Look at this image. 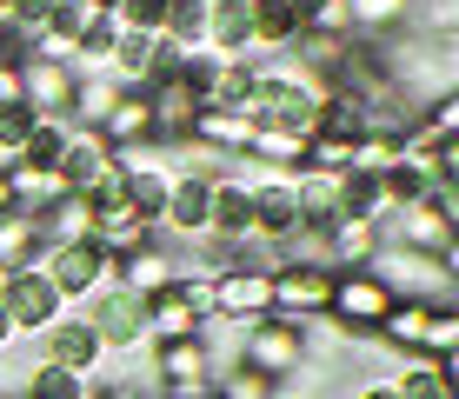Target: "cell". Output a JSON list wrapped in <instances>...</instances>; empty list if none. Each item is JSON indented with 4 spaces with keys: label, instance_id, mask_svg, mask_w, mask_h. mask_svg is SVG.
<instances>
[{
    "label": "cell",
    "instance_id": "cell-35",
    "mask_svg": "<svg viewBox=\"0 0 459 399\" xmlns=\"http://www.w3.org/2000/svg\"><path fill=\"white\" fill-rule=\"evenodd\" d=\"M0 213H13V186H7V173H0Z\"/></svg>",
    "mask_w": 459,
    "mask_h": 399
},
{
    "label": "cell",
    "instance_id": "cell-10",
    "mask_svg": "<svg viewBox=\"0 0 459 399\" xmlns=\"http://www.w3.org/2000/svg\"><path fill=\"white\" fill-rule=\"evenodd\" d=\"M326 299H333V273L326 266H299V260L273 266V313L280 319H320Z\"/></svg>",
    "mask_w": 459,
    "mask_h": 399
},
{
    "label": "cell",
    "instance_id": "cell-4",
    "mask_svg": "<svg viewBox=\"0 0 459 399\" xmlns=\"http://www.w3.org/2000/svg\"><path fill=\"white\" fill-rule=\"evenodd\" d=\"M453 233H459L453 213H439L426 194H420V200H400L386 220H379V239H386V247H400V253H433V260L459 247Z\"/></svg>",
    "mask_w": 459,
    "mask_h": 399
},
{
    "label": "cell",
    "instance_id": "cell-5",
    "mask_svg": "<svg viewBox=\"0 0 459 399\" xmlns=\"http://www.w3.org/2000/svg\"><path fill=\"white\" fill-rule=\"evenodd\" d=\"M207 293H213V313L233 326H260L273 313V273L266 266H220V273H207Z\"/></svg>",
    "mask_w": 459,
    "mask_h": 399
},
{
    "label": "cell",
    "instance_id": "cell-33",
    "mask_svg": "<svg viewBox=\"0 0 459 399\" xmlns=\"http://www.w3.org/2000/svg\"><path fill=\"white\" fill-rule=\"evenodd\" d=\"M0 107H27L21 100V67H13V60H0Z\"/></svg>",
    "mask_w": 459,
    "mask_h": 399
},
{
    "label": "cell",
    "instance_id": "cell-15",
    "mask_svg": "<svg viewBox=\"0 0 459 399\" xmlns=\"http://www.w3.org/2000/svg\"><path fill=\"white\" fill-rule=\"evenodd\" d=\"M207 239H233V247H247V239H253V194H247L240 173H220V180H213Z\"/></svg>",
    "mask_w": 459,
    "mask_h": 399
},
{
    "label": "cell",
    "instance_id": "cell-1",
    "mask_svg": "<svg viewBox=\"0 0 459 399\" xmlns=\"http://www.w3.org/2000/svg\"><path fill=\"white\" fill-rule=\"evenodd\" d=\"M307 360H313V319L266 313L260 326H240V360L233 366H247V373H266L280 386V379H293Z\"/></svg>",
    "mask_w": 459,
    "mask_h": 399
},
{
    "label": "cell",
    "instance_id": "cell-37",
    "mask_svg": "<svg viewBox=\"0 0 459 399\" xmlns=\"http://www.w3.org/2000/svg\"><path fill=\"white\" fill-rule=\"evenodd\" d=\"M0 399H27V393H21V386H13V393H0Z\"/></svg>",
    "mask_w": 459,
    "mask_h": 399
},
{
    "label": "cell",
    "instance_id": "cell-7",
    "mask_svg": "<svg viewBox=\"0 0 459 399\" xmlns=\"http://www.w3.org/2000/svg\"><path fill=\"white\" fill-rule=\"evenodd\" d=\"M81 319L93 326V340H100V353H134L140 340H147V319H140V299L126 293V286H114L107 280L93 299H81Z\"/></svg>",
    "mask_w": 459,
    "mask_h": 399
},
{
    "label": "cell",
    "instance_id": "cell-27",
    "mask_svg": "<svg viewBox=\"0 0 459 399\" xmlns=\"http://www.w3.org/2000/svg\"><path fill=\"white\" fill-rule=\"evenodd\" d=\"M114 27H120V34H147V40H160V27H167V0H114Z\"/></svg>",
    "mask_w": 459,
    "mask_h": 399
},
{
    "label": "cell",
    "instance_id": "cell-24",
    "mask_svg": "<svg viewBox=\"0 0 459 399\" xmlns=\"http://www.w3.org/2000/svg\"><path fill=\"white\" fill-rule=\"evenodd\" d=\"M0 266L21 273V266H40V220L34 213H0Z\"/></svg>",
    "mask_w": 459,
    "mask_h": 399
},
{
    "label": "cell",
    "instance_id": "cell-19",
    "mask_svg": "<svg viewBox=\"0 0 459 399\" xmlns=\"http://www.w3.org/2000/svg\"><path fill=\"white\" fill-rule=\"evenodd\" d=\"M93 134H100L114 153H120V147H147V140H153V107H147V93H120L114 114L93 126Z\"/></svg>",
    "mask_w": 459,
    "mask_h": 399
},
{
    "label": "cell",
    "instance_id": "cell-2",
    "mask_svg": "<svg viewBox=\"0 0 459 399\" xmlns=\"http://www.w3.org/2000/svg\"><path fill=\"white\" fill-rule=\"evenodd\" d=\"M386 313H393V286L373 266H346V273H333V299H326L320 319L333 340H373Z\"/></svg>",
    "mask_w": 459,
    "mask_h": 399
},
{
    "label": "cell",
    "instance_id": "cell-16",
    "mask_svg": "<svg viewBox=\"0 0 459 399\" xmlns=\"http://www.w3.org/2000/svg\"><path fill=\"white\" fill-rule=\"evenodd\" d=\"M320 247H326V266H333V273H346V266H373L379 227H373V220H353V213H333L320 227Z\"/></svg>",
    "mask_w": 459,
    "mask_h": 399
},
{
    "label": "cell",
    "instance_id": "cell-11",
    "mask_svg": "<svg viewBox=\"0 0 459 399\" xmlns=\"http://www.w3.org/2000/svg\"><path fill=\"white\" fill-rule=\"evenodd\" d=\"M247 140H253V114L247 107H200L194 126H186V147L220 153V160H247Z\"/></svg>",
    "mask_w": 459,
    "mask_h": 399
},
{
    "label": "cell",
    "instance_id": "cell-30",
    "mask_svg": "<svg viewBox=\"0 0 459 399\" xmlns=\"http://www.w3.org/2000/svg\"><path fill=\"white\" fill-rule=\"evenodd\" d=\"M67 134H74L67 120H40L34 134H27V147H21V160H27V167H54V160L67 153Z\"/></svg>",
    "mask_w": 459,
    "mask_h": 399
},
{
    "label": "cell",
    "instance_id": "cell-21",
    "mask_svg": "<svg viewBox=\"0 0 459 399\" xmlns=\"http://www.w3.org/2000/svg\"><path fill=\"white\" fill-rule=\"evenodd\" d=\"M247 13H253V47H293L307 0H247Z\"/></svg>",
    "mask_w": 459,
    "mask_h": 399
},
{
    "label": "cell",
    "instance_id": "cell-36",
    "mask_svg": "<svg viewBox=\"0 0 459 399\" xmlns=\"http://www.w3.org/2000/svg\"><path fill=\"white\" fill-rule=\"evenodd\" d=\"M7 340H13V319H7V313H0V346H7Z\"/></svg>",
    "mask_w": 459,
    "mask_h": 399
},
{
    "label": "cell",
    "instance_id": "cell-38",
    "mask_svg": "<svg viewBox=\"0 0 459 399\" xmlns=\"http://www.w3.org/2000/svg\"><path fill=\"white\" fill-rule=\"evenodd\" d=\"M126 399H160V393H126Z\"/></svg>",
    "mask_w": 459,
    "mask_h": 399
},
{
    "label": "cell",
    "instance_id": "cell-8",
    "mask_svg": "<svg viewBox=\"0 0 459 399\" xmlns=\"http://www.w3.org/2000/svg\"><path fill=\"white\" fill-rule=\"evenodd\" d=\"M153 373H160V399H200V393H213V353L200 346V333L194 340H167V346H153Z\"/></svg>",
    "mask_w": 459,
    "mask_h": 399
},
{
    "label": "cell",
    "instance_id": "cell-14",
    "mask_svg": "<svg viewBox=\"0 0 459 399\" xmlns=\"http://www.w3.org/2000/svg\"><path fill=\"white\" fill-rule=\"evenodd\" d=\"M40 360H47V366H67V373H81V379H93V366H100V340H93L87 319H67V313H60L54 326L40 333Z\"/></svg>",
    "mask_w": 459,
    "mask_h": 399
},
{
    "label": "cell",
    "instance_id": "cell-28",
    "mask_svg": "<svg viewBox=\"0 0 459 399\" xmlns=\"http://www.w3.org/2000/svg\"><path fill=\"white\" fill-rule=\"evenodd\" d=\"M420 360H459V307H453V299H446V307H433V319H426Z\"/></svg>",
    "mask_w": 459,
    "mask_h": 399
},
{
    "label": "cell",
    "instance_id": "cell-39",
    "mask_svg": "<svg viewBox=\"0 0 459 399\" xmlns=\"http://www.w3.org/2000/svg\"><path fill=\"white\" fill-rule=\"evenodd\" d=\"M207 399H220V393H207Z\"/></svg>",
    "mask_w": 459,
    "mask_h": 399
},
{
    "label": "cell",
    "instance_id": "cell-13",
    "mask_svg": "<svg viewBox=\"0 0 459 399\" xmlns=\"http://www.w3.org/2000/svg\"><path fill=\"white\" fill-rule=\"evenodd\" d=\"M186 273V260L167 247V239H153V247H140V253H126V260H114V286H126L134 299H153L160 286H173Z\"/></svg>",
    "mask_w": 459,
    "mask_h": 399
},
{
    "label": "cell",
    "instance_id": "cell-26",
    "mask_svg": "<svg viewBox=\"0 0 459 399\" xmlns=\"http://www.w3.org/2000/svg\"><path fill=\"white\" fill-rule=\"evenodd\" d=\"M353 13V40H386L393 27L413 21V0H346Z\"/></svg>",
    "mask_w": 459,
    "mask_h": 399
},
{
    "label": "cell",
    "instance_id": "cell-23",
    "mask_svg": "<svg viewBox=\"0 0 459 399\" xmlns=\"http://www.w3.org/2000/svg\"><path fill=\"white\" fill-rule=\"evenodd\" d=\"M299 153H307V134H293V126H266V120H253L247 160H266L273 173H299Z\"/></svg>",
    "mask_w": 459,
    "mask_h": 399
},
{
    "label": "cell",
    "instance_id": "cell-40",
    "mask_svg": "<svg viewBox=\"0 0 459 399\" xmlns=\"http://www.w3.org/2000/svg\"><path fill=\"white\" fill-rule=\"evenodd\" d=\"M200 399H207V393H200Z\"/></svg>",
    "mask_w": 459,
    "mask_h": 399
},
{
    "label": "cell",
    "instance_id": "cell-6",
    "mask_svg": "<svg viewBox=\"0 0 459 399\" xmlns=\"http://www.w3.org/2000/svg\"><path fill=\"white\" fill-rule=\"evenodd\" d=\"M40 273L54 280V293L74 307V299H93L114 280V260H107L93 239H81V247H40Z\"/></svg>",
    "mask_w": 459,
    "mask_h": 399
},
{
    "label": "cell",
    "instance_id": "cell-18",
    "mask_svg": "<svg viewBox=\"0 0 459 399\" xmlns=\"http://www.w3.org/2000/svg\"><path fill=\"white\" fill-rule=\"evenodd\" d=\"M439 307H446V299H439ZM426 319H433V307H426V299H393V313L379 319L373 340H379V346H393V353H406V360H420V346H426Z\"/></svg>",
    "mask_w": 459,
    "mask_h": 399
},
{
    "label": "cell",
    "instance_id": "cell-20",
    "mask_svg": "<svg viewBox=\"0 0 459 399\" xmlns=\"http://www.w3.org/2000/svg\"><path fill=\"white\" fill-rule=\"evenodd\" d=\"M7 186H13V206L21 213H47L54 200H67V180H60L54 167H27V160H7Z\"/></svg>",
    "mask_w": 459,
    "mask_h": 399
},
{
    "label": "cell",
    "instance_id": "cell-3",
    "mask_svg": "<svg viewBox=\"0 0 459 399\" xmlns=\"http://www.w3.org/2000/svg\"><path fill=\"white\" fill-rule=\"evenodd\" d=\"M247 194H253V239L260 247H287L293 233H307V213H299V194H293V173H240Z\"/></svg>",
    "mask_w": 459,
    "mask_h": 399
},
{
    "label": "cell",
    "instance_id": "cell-29",
    "mask_svg": "<svg viewBox=\"0 0 459 399\" xmlns=\"http://www.w3.org/2000/svg\"><path fill=\"white\" fill-rule=\"evenodd\" d=\"M393 386H400V399H453V379L426 360H406V373H393Z\"/></svg>",
    "mask_w": 459,
    "mask_h": 399
},
{
    "label": "cell",
    "instance_id": "cell-31",
    "mask_svg": "<svg viewBox=\"0 0 459 399\" xmlns=\"http://www.w3.org/2000/svg\"><path fill=\"white\" fill-rule=\"evenodd\" d=\"M213 393L220 399H273L280 386L266 373H247V366H227V373H213Z\"/></svg>",
    "mask_w": 459,
    "mask_h": 399
},
{
    "label": "cell",
    "instance_id": "cell-34",
    "mask_svg": "<svg viewBox=\"0 0 459 399\" xmlns=\"http://www.w3.org/2000/svg\"><path fill=\"white\" fill-rule=\"evenodd\" d=\"M353 399H400V386H393V379H379V386H359Z\"/></svg>",
    "mask_w": 459,
    "mask_h": 399
},
{
    "label": "cell",
    "instance_id": "cell-12",
    "mask_svg": "<svg viewBox=\"0 0 459 399\" xmlns=\"http://www.w3.org/2000/svg\"><path fill=\"white\" fill-rule=\"evenodd\" d=\"M54 173L67 180V194L87 200L100 180H114V147H107L100 134H87V126H74V134H67V153L54 160Z\"/></svg>",
    "mask_w": 459,
    "mask_h": 399
},
{
    "label": "cell",
    "instance_id": "cell-22",
    "mask_svg": "<svg viewBox=\"0 0 459 399\" xmlns=\"http://www.w3.org/2000/svg\"><path fill=\"white\" fill-rule=\"evenodd\" d=\"M40 220V247H81V239H93V213H87V200L81 194H67V200H54Z\"/></svg>",
    "mask_w": 459,
    "mask_h": 399
},
{
    "label": "cell",
    "instance_id": "cell-32",
    "mask_svg": "<svg viewBox=\"0 0 459 399\" xmlns=\"http://www.w3.org/2000/svg\"><path fill=\"white\" fill-rule=\"evenodd\" d=\"M34 126H40V114H27V107H0V167L21 160V147H27Z\"/></svg>",
    "mask_w": 459,
    "mask_h": 399
},
{
    "label": "cell",
    "instance_id": "cell-9",
    "mask_svg": "<svg viewBox=\"0 0 459 399\" xmlns=\"http://www.w3.org/2000/svg\"><path fill=\"white\" fill-rule=\"evenodd\" d=\"M0 313L13 319V333H47L67 313V299L54 293V280H47L40 266H21V273L7 280V293H0Z\"/></svg>",
    "mask_w": 459,
    "mask_h": 399
},
{
    "label": "cell",
    "instance_id": "cell-17",
    "mask_svg": "<svg viewBox=\"0 0 459 399\" xmlns=\"http://www.w3.org/2000/svg\"><path fill=\"white\" fill-rule=\"evenodd\" d=\"M140 319H147V340H153V346L194 340V333H200V313H194V299H186L180 286H160L153 299H140Z\"/></svg>",
    "mask_w": 459,
    "mask_h": 399
},
{
    "label": "cell",
    "instance_id": "cell-25",
    "mask_svg": "<svg viewBox=\"0 0 459 399\" xmlns=\"http://www.w3.org/2000/svg\"><path fill=\"white\" fill-rule=\"evenodd\" d=\"M120 80L114 74H93V80H74V107H67V126H87V134H93V126H100L107 114H114V100H120Z\"/></svg>",
    "mask_w": 459,
    "mask_h": 399
}]
</instances>
